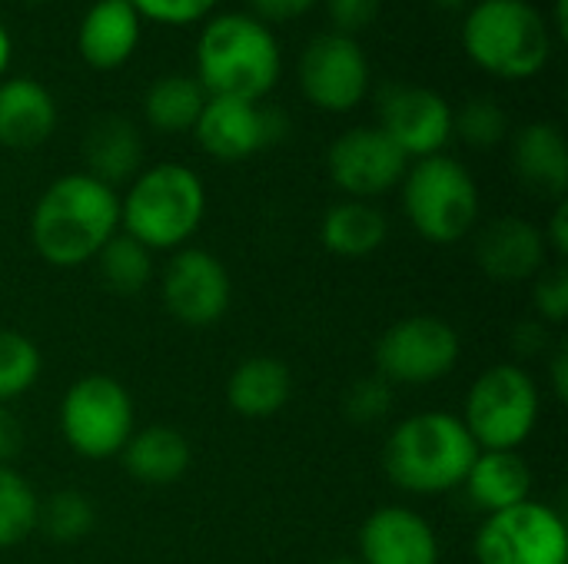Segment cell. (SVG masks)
<instances>
[{
  "label": "cell",
  "instance_id": "45",
  "mask_svg": "<svg viewBox=\"0 0 568 564\" xmlns=\"http://www.w3.org/2000/svg\"><path fill=\"white\" fill-rule=\"evenodd\" d=\"M27 3H47V0H27Z\"/></svg>",
  "mask_w": 568,
  "mask_h": 564
},
{
  "label": "cell",
  "instance_id": "15",
  "mask_svg": "<svg viewBox=\"0 0 568 564\" xmlns=\"http://www.w3.org/2000/svg\"><path fill=\"white\" fill-rule=\"evenodd\" d=\"M379 130L413 160L443 153L453 136V106L443 93L416 83H386L376 100Z\"/></svg>",
  "mask_w": 568,
  "mask_h": 564
},
{
  "label": "cell",
  "instance_id": "4",
  "mask_svg": "<svg viewBox=\"0 0 568 564\" xmlns=\"http://www.w3.org/2000/svg\"><path fill=\"white\" fill-rule=\"evenodd\" d=\"M206 216V186L183 163H156L133 176L120 199V226L130 239L156 249H183Z\"/></svg>",
  "mask_w": 568,
  "mask_h": 564
},
{
  "label": "cell",
  "instance_id": "26",
  "mask_svg": "<svg viewBox=\"0 0 568 564\" xmlns=\"http://www.w3.org/2000/svg\"><path fill=\"white\" fill-rule=\"evenodd\" d=\"M203 103H206V93L196 83V76L166 73L150 83V90L143 96V113H146L150 126L160 133H186L196 126Z\"/></svg>",
  "mask_w": 568,
  "mask_h": 564
},
{
  "label": "cell",
  "instance_id": "1",
  "mask_svg": "<svg viewBox=\"0 0 568 564\" xmlns=\"http://www.w3.org/2000/svg\"><path fill=\"white\" fill-rule=\"evenodd\" d=\"M120 229V196L90 173L53 180L30 213V243L37 256L57 269H77Z\"/></svg>",
  "mask_w": 568,
  "mask_h": 564
},
{
  "label": "cell",
  "instance_id": "39",
  "mask_svg": "<svg viewBox=\"0 0 568 564\" xmlns=\"http://www.w3.org/2000/svg\"><path fill=\"white\" fill-rule=\"evenodd\" d=\"M542 239H546V246H552V249H556V256H566L568 253V203L566 199H559V206H556V213H552V219H549V229L542 233Z\"/></svg>",
  "mask_w": 568,
  "mask_h": 564
},
{
  "label": "cell",
  "instance_id": "23",
  "mask_svg": "<svg viewBox=\"0 0 568 564\" xmlns=\"http://www.w3.org/2000/svg\"><path fill=\"white\" fill-rule=\"evenodd\" d=\"M290 396L293 376L273 356H250L226 379V402L243 419H270L286 409Z\"/></svg>",
  "mask_w": 568,
  "mask_h": 564
},
{
  "label": "cell",
  "instance_id": "11",
  "mask_svg": "<svg viewBox=\"0 0 568 564\" xmlns=\"http://www.w3.org/2000/svg\"><path fill=\"white\" fill-rule=\"evenodd\" d=\"M160 296L166 312L186 329L216 326L233 302L230 269L206 249L183 246L170 256L160 283Z\"/></svg>",
  "mask_w": 568,
  "mask_h": 564
},
{
  "label": "cell",
  "instance_id": "18",
  "mask_svg": "<svg viewBox=\"0 0 568 564\" xmlns=\"http://www.w3.org/2000/svg\"><path fill=\"white\" fill-rule=\"evenodd\" d=\"M140 43V13L130 0H97L80 27H77V47L80 57L93 70H116L123 66Z\"/></svg>",
  "mask_w": 568,
  "mask_h": 564
},
{
  "label": "cell",
  "instance_id": "22",
  "mask_svg": "<svg viewBox=\"0 0 568 564\" xmlns=\"http://www.w3.org/2000/svg\"><path fill=\"white\" fill-rule=\"evenodd\" d=\"M513 166L529 189L562 199L568 186L566 133L546 120L523 126L513 143Z\"/></svg>",
  "mask_w": 568,
  "mask_h": 564
},
{
  "label": "cell",
  "instance_id": "3",
  "mask_svg": "<svg viewBox=\"0 0 568 564\" xmlns=\"http://www.w3.org/2000/svg\"><path fill=\"white\" fill-rule=\"evenodd\" d=\"M280 47L270 27L250 13L213 17L196 43V83L206 96L260 103L280 80Z\"/></svg>",
  "mask_w": 568,
  "mask_h": 564
},
{
  "label": "cell",
  "instance_id": "19",
  "mask_svg": "<svg viewBox=\"0 0 568 564\" xmlns=\"http://www.w3.org/2000/svg\"><path fill=\"white\" fill-rule=\"evenodd\" d=\"M87 173L116 189V183L133 180L143 170V136L133 120L120 113L97 116L83 133Z\"/></svg>",
  "mask_w": 568,
  "mask_h": 564
},
{
  "label": "cell",
  "instance_id": "42",
  "mask_svg": "<svg viewBox=\"0 0 568 564\" xmlns=\"http://www.w3.org/2000/svg\"><path fill=\"white\" fill-rule=\"evenodd\" d=\"M7 63H10V33H7V27L0 23V76H3Z\"/></svg>",
  "mask_w": 568,
  "mask_h": 564
},
{
  "label": "cell",
  "instance_id": "40",
  "mask_svg": "<svg viewBox=\"0 0 568 564\" xmlns=\"http://www.w3.org/2000/svg\"><path fill=\"white\" fill-rule=\"evenodd\" d=\"M549 376H552V392H556V399H559V402H566L568 399V349L566 346H559V349H556V356H552V362H549Z\"/></svg>",
  "mask_w": 568,
  "mask_h": 564
},
{
  "label": "cell",
  "instance_id": "5",
  "mask_svg": "<svg viewBox=\"0 0 568 564\" xmlns=\"http://www.w3.org/2000/svg\"><path fill=\"white\" fill-rule=\"evenodd\" d=\"M463 47L486 73L529 80L552 57V27L529 0H479L463 20Z\"/></svg>",
  "mask_w": 568,
  "mask_h": 564
},
{
  "label": "cell",
  "instance_id": "28",
  "mask_svg": "<svg viewBox=\"0 0 568 564\" xmlns=\"http://www.w3.org/2000/svg\"><path fill=\"white\" fill-rule=\"evenodd\" d=\"M93 525H97V509L83 492L63 489V492H53L47 502H40L37 529L57 545L83 542L93 532Z\"/></svg>",
  "mask_w": 568,
  "mask_h": 564
},
{
  "label": "cell",
  "instance_id": "2",
  "mask_svg": "<svg viewBox=\"0 0 568 564\" xmlns=\"http://www.w3.org/2000/svg\"><path fill=\"white\" fill-rule=\"evenodd\" d=\"M479 445L453 412H416L403 419L383 449L389 482L409 495H443L466 482Z\"/></svg>",
  "mask_w": 568,
  "mask_h": 564
},
{
  "label": "cell",
  "instance_id": "21",
  "mask_svg": "<svg viewBox=\"0 0 568 564\" xmlns=\"http://www.w3.org/2000/svg\"><path fill=\"white\" fill-rule=\"evenodd\" d=\"M120 459H123V469L133 482L150 485V489H163V485L180 482L190 472L193 449L180 429L146 425V429H133Z\"/></svg>",
  "mask_w": 568,
  "mask_h": 564
},
{
  "label": "cell",
  "instance_id": "32",
  "mask_svg": "<svg viewBox=\"0 0 568 564\" xmlns=\"http://www.w3.org/2000/svg\"><path fill=\"white\" fill-rule=\"evenodd\" d=\"M343 409H346V419L356 422V425H376L379 419L389 416L393 409V386L383 379V376H366V379H356L343 399Z\"/></svg>",
  "mask_w": 568,
  "mask_h": 564
},
{
  "label": "cell",
  "instance_id": "7",
  "mask_svg": "<svg viewBox=\"0 0 568 564\" xmlns=\"http://www.w3.org/2000/svg\"><path fill=\"white\" fill-rule=\"evenodd\" d=\"M539 422V386L516 366L499 362L486 369L466 399L463 425L469 429L479 452H519Z\"/></svg>",
  "mask_w": 568,
  "mask_h": 564
},
{
  "label": "cell",
  "instance_id": "14",
  "mask_svg": "<svg viewBox=\"0 0 568 564\" xmlns=\"http://www.w3.org/2000/svg\"><path fill=\"white\" fill-rule=\"evenodd\" d=\"M326 166L333 183L349 199L369 203L403 183L409 156L379 126H356L336 136L326 153Z\"/></svg>",
  "mask_w": 568,
  "mask_h": 564
},
{
  "label": "cell",
  "instance_id": "34",
  "mask_svg": "<svg viewBox=\"0 0 568 564\" xmlns=\"http://www.w3.org/2000/svg\"><path fill=\"white\" fill-rule=\"evenodd\" d=\"M133 10L153 23H166V27H186L203 20L216 0H130Z\"/></svg>",
  "mask_w": 568,
  "mask_h": 564
},
{
  "label": "cell",
  "instance_id": "16",
  "mask_svg": "<svg viewBox=\"0 0 568 564\" xmlns=\"http://www.w3.org/2000/svg\"><path fill=\"white\" fill-rule=\"evenodd\" d=\"M359 564H439V539L419 512L383 505L359 529Z\"/></svg>",
  "mask_w": 568,
  "mask_h": 564
},
{
  "label": "cell",
  "instance_id": "6",
  "mask_svg": "<svg viewBox=\"0 0 568 564\" xmlns=\"http://www.w3.org/2000/svg\"><path fill=\"white\" fill-rule=\"evenodd\" d=\"M403 209L413 229L436 246H453L479 219V186L453 156L416 160L403 176Z\"/></svg>",
  "mask_w": 568,
  "mask_h": 564
},
{
  "label": "cell",
  "instance_id": "9",
  "mask_svg": "<svg viewBox=\"0 0 568 564\" xmlns=\"http://www.w3.org/2000/svg\"><path fill=\"white\" fill-rule=\"evenodd\" d=\"M463 342L453 322L443 316H406L396 319L373 349L376 376L389 386H433L446 379L459 362Z\"/></svg>",
  "mask_w": 568,
  "mask_h": 564
},
{
  "label": "cell",
  "instance_id": "13",
  "mask_svg": "<svg viewBox=\"0 0 568 564\" xmlns=\"http://www.w3.org/2000/svg\"><path fill=\"white\" fill-rule=\"evenodd\" d=\"M200 146L223 163H240L286 136V116L253 100L206 96L193 126Z\"/></svg>",
  "mask_w": 568,
  "mask_h": 564
},
{
  "label": "cell",
  "instance_id": "33",
  "mask_svg": "<svg viewBox=\"0 0 568 564\" xmlns=\"http://www.w3.org/2000/svg\"><path fill=\"white\" fill-rule=\"evenodd\" d=\"M532 309L546 326H562L568 319V269L562 263L546 266L532 286Z\"/></svg>",
  "mask_w": 568,
  "mask_h": 564
},
{
  "label": "cell",
  "instance_id": "10",
  "mask_svg": "<svg viewBox=\"0 0 568 564\" xmlns=\"http://www.w3.org/2000/svg\"><path fill=\"white\" fill-rule=\"evenodd\" d=\"M479 564H568V529L542 502H523L486 515L473 542Z\"/></svg>",
  "mask_w": 568,
  "mask_h": 564
},
{
  "label": "cell",
  "instance_id": "20",
  "mask_svg": "<svg viewBox=\"0 0 568 564\" xmlns=\"http://www.w3.org/2000/svg\"><path fill=\"white\" fill-rule=\"evenodd\" d=\"M57 126V103L50 90L30 76L0 83V146L33 150L50 140Z\"/></svg>",
  "mask_w": 568,
  "mask_h": 564
},
{
  "label": "cell",
  "instance_id": "35",
  "mask_svg": "<svg viewBox=\"0 0 568 564\" xmlns=\"http://www.w3.org/2000/svg\"><path fill=\"white\" fill-rule=\"evenodd\" d=\"M379 7H383V0H326L336 33H346V37L369 27L376 20Z\"/></svg>",
  "mask_w": 568,
  "mask_h": 564
},
{
  "label": "cell",
  "instance_id": "30",
  "mask_svg": "<svg viewBox=\"0 0 568 564\" xmlns=\"http://www.w3.org/2000/svg\"><path fill=\"white\" fill-rule=\"evenodd\" d=\"M43 356L37 342L23 332L0 329V406L30 392L40 379Z\"/></svg>",
  "mask_w": 568,
  "mask_h": 564
},
{
  "label": "cell",
  "instance_id": "25",
  "mask_svg": "<svg viewBox=\"0 0 568 564\" xmlns=\"http://www.w3.org/2000/svg\"><path fill=\"white\" fill-rule=\"evenodd\" d=\"M389 236V223L383 209L366 199H343L329 206L320 219V243L343 259L373 256Z\"/></svg>",
  "mask_w": 568,
  "mask_h": 564
},
{
  "label": "cell",
  "instance_id": "43",
  "mask_svg": "<svg viewBox=\"0 0 568 564\" xmlns=\"http://www.w3.org/2000/svg\"><path fill=\"white\" fill-rule=\"evenodd\" d=\"M429 3H436V7H443V10H459V7H466L469 0H429Z\"/></svg>",
  "mask_w": 568,
  "mask_h": 564
},
{
  "label": "cell",
  "instance_id": "41",
  "mask_svg": "<svg viewBox=\"0 0 568 564\" xmlns=\"http://www.w3.org/2000/svg\"><path fill=\"white\" fill-rule=\"evenodd\" d=\"M552 20H556V33H559L562 40H566V37H568V7H566V0H556V17H552Z\"/></svg>",
  "mask_w": 568,
  "mask_h": 564
},
{
  "label": "cell",
  "instance_id": "27",
  "mask_svg": "<svg viewBox=\"0 0 568 564\" xmlns=\"http://www.w3.org/2000/svg\"><path fill=\"white\" fill-rule=\"evenodd\" d=\"M100 279L113 296H136L153 279V253L130 239L126 233H116L100 253H97Z\"/></svg>",
  "mask_w": 568,
  "mask_h": 564
},
{
  "label": "cell",
  "instance_id": "44",
  "mask_svg": "<svg viewBox=\"0 0 568 564\" xmlns=\"http://www.w3.org/2000/svg\"><path fill=\"white\" fill-rule=\"evenodd\" d=\"M323 564H359L356 558H329V562H323Z\"/></svg>",
  "mask_w": 568,
  "mask_h": 564
},
{
  "label": "cell",
  "instance_id": "24",
  "mask_svg": "<svg viewBox=\"0 0 568 564\" xmlns=\"http://www.w3.org/2000/svg\"><path fill=\"white\" fill-rule=\"evenodd\" d=\"M463 485L479 512L496 515L529 502L532 469L519 452H479Z\"/></svg>",
  "mask_w": 568,
  "mask_h": 564
},
{
  "label": "cell",
  "instance_id": "29",
  "mask_svg": "<svg viewBox=\"0 0 568 564\" xmlns=\"http://www.w3.org/2000/svg\"><path fill=\"white\" fill-rule=\"evenodd\" d=\"M40 502L30 482L13 469L0 465V548H13L37 532Z\"/></svg>",
  "mask_w": 568,
  "mask_h": 564
},
{
  "label": "cell",
  "instance_id": "8",
  "mask_svg": "<svg viewBox=\"0 0 568 564\" xmlns=\"http://www.w3.org/2000/svg\"><path fill=\"white\" fill-rule=\"evenodd\" d=\"M133 429V399L106 372L80 376L60 399V432L80 459L106 462L120 455Z\"/></svg>",
  "mask_w": 568,
  "mask_h": 564
},
{
  "label": "cell",
  "instance_id": "37",
  "mask_svg": "<svg viewBox=\"0 0 568 564\" xmlns=\"http://www.w3.org/2000/svg\"><path fill=\"white\" fill-rule=\"evenodd\" d=\"M546 346H549V329H546L542 319H526V322L516 326V332H513V349H516L519 356L546 352Z\"/></svg>",
  "mask_w": 568,
  "mask_h": 564
},
{
  "label": "cell",
  "instance_id": "36",
  "mask_svg": "<svg viewBox=\"0 0 568 564\" xmlns=\"http://www.w3.org/2000/svg\"><path fill=\"white\" fill-rule=\"evenodd\" d=\"M316 0H250L256 20L263 23H290L296 17H303Z\"/></svg>",
  "mask_w": 568,
  "mask_h": 564
},
{
  "label": "cell",
  "instance_id": "12",
  "mask_svg": "<svg viewBox=\"0 0 568 564\" xmlns=\"http://www.w3.org/2000/svg\"><path fill=\"white\" fill-rule=\"evenodd\" d=\"M300 86L313 106L349 113L369 93V60L353 37L320 33L300 57Z\"/></svg>",
  "mask_w": 568,
  "mask_h": 564
},
{
  "label": "cell",
  "instance_id": "38",
  "mask_svg": "<svg viewBox=\"0 0 568 564\" xmlns=\"http://www.w3.org/2000/svg\"><path fill=\"white\" fill-rule=\"evenodd\" d=\"M23 449V429H20V419L0 406V465H13V459L20 455Z\"/></svg>",
  "mask_w": 568,
  "mask_h": 564
},
{
  "label": "cell",
  "instance_id": "17",
  "mask_svg": "<svg viewBox=\"0 0 568 564\" xmlns=\"http://www.w3.org/2000/svg\"><path fill=\"white\" fill-rule=\"evenodd\" d=\"M476 263L496 283L536 279L549 263V246L542 229L519 216L493 219L476 239Z\"/></svg>",
  "mask_w": 568,
  "mask_h": 564
},
{
  "label": "cell",
  "instance_id": "31",
  "mask_svg": "<svg viewBox=\"0 0 568 564\" xmlns=\"http://www.w3.org/2000/svg\"><path fill=\"white\" fill-rule=\"evenodd\" d=\"M453 133H459L469 146L489 150L503 143L509 133V116L493 96H469L459 110H453Z\"/></svg>",
  "mask_w": 568,
  "mask_h": 564
}]
</instances>
